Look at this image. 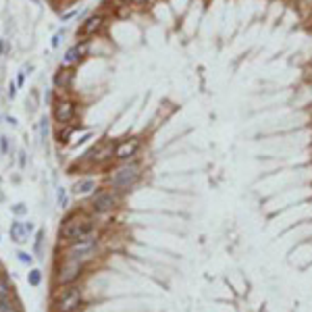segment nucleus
<instances>
[{"instance_id":"nucleus-18","label":"nucleus","mask_w":312,"mask_h":312,"mask_svg":"<svg viewBox=\"0 0 312 312\" xmlns=\"http://www.w3.org/2000/svg\"><path fill=\"white\" fill-rule=\"evenodd\" d=\"M8 96H11V98H15L17 96V85L11 81V85H8Z\"/></svg>"},{"instance_id":"nucleus-20","label":"nucleus","mask_w":312,"mask_h":312,"mask_svg":"<svg viewBox=\"0 0 312 312\" xmlns=\"http://www.w3.org/2000/svg\"><path fill=\"white\" fill-rule=\"evenodd\" d=\"M73 15H75V11H69V13H65V15H63V21H67V19H71V17H73Z\"/></svg>"},{"instance_id":"nucleus-13","label":"nucleus","mask_w":312,"mask_h":312,"mask_svg":"<svg viewBox=\"0 0 312 312\" xmlns=\"http://www.w3.org/2000/svg\"><path fill=\"white\" fill-rule=\"evenodd\" d=\"M27 281H29V285L36 287V285H40V281H42V273L38 271V268H33V271L29 273V277H27Z\"/></svg>"},{"instance_id":"nucleus-5","label":"nucleus","mask_w":312,"mask_h":312,"mask_svg":"<svg viewBox=\"0 0 312 312\" xmlns=\"http://www.w3.org/2000/svg\"><path fill=\"white\" fill-rule=\"evenodd\" d=\"M137 148H140V140H135V137H131V140H125L121 142L117 148H115V156L119 160H127L131 158V156H135Z\"/></svg>"},{"instance_id":"nucleus-16","label":"nucleus","mask_w":312,"mask_h":312,"mask_svg":"<svg viewBox=\"0 0 312 312\" xmlns=\"http://www.w3.org/2000/svg\"><path fill=\"white\" fill-rule=\"evenodd\" d=\"M2 298H8V285L0 279V300H2Z\"/></svg>"},{"instance_id":"nucleus-17","label":"nucleus","mask_w":312,"mask_h":312,"mask_svg":"<svg viewBox=\"0 0 312 312\" xmlns=\"http://www.w3.org/2000/svg\"><path fill=\"white\" fill-rule=\"evenodd\" d=\"M25 210H27V208H25V204H15V206H13V212H15V214H25Z\"/></svg>"},{"instance_id":"nucleus-12","label":"nucleus","mask_w":312,"mask_h":312,"mask_svg":"<svg viewBox=\"0 0 312 312\" xmlns=\"http://www.w3.org/2000/svg\"><path fill=\"white\" fill-rule=\"evenodd\" d=\"M54 83L58 85V88H67V85L71 83V73H69V71H63V69H60V71L56 73V77H54Z\"/></svg>"},{"instance_id":"nucleus-11","label":"nucleus","mask_w":312,"mask_h":312,"mask_svg":"<svg viewBox=\"0 0 312 312\" xmlns=\"http://www.w3.org/2000/svg\"><path fill=\"white\" fill-rule=\"evenodd\" d=\"M94 187H96V183H94V179H83V181H79V183H77L75 192L83 196V194H90Z\"/></svg>"},{"instance_id":"nucleus-6","label":"nucleus","mask_w":312,"mask_h":312,"mask_svg":"<svg viewBox=\"0 0 312 312\" xmlns=\"http://www.w3.org/2000/svg\"><path fill=\"white\" fill-rule=\"evenodd\" d=\"M81 275V262L79 260H67V264L63 266V271H60V283H71V281H75L77 277Z\"/></svg>"},{"instance_id":"nucleus-21","label":"nucleus","mask_w":312,"mask_h":312,"mask_svg":"<svg viewBox=\"0 0 312 312\" xmlns=\"http://www.w3.org/2000/svg\"><path fill=\"white\" fill-rule=\"evenodd\" d=\"M58 42H60V33H56V36H54V40H52V46H58Z\"/></svg>"},{"instance_id":"nucleus-2","label":"nucleus","mask_w":312,"mask_h":312,"mask_svg":"<svg viewBox=\"0 0 312 312\" xmlns=\"http://www.w3.org/2000/svg\"><path fill=\"white\" fill-rule=\"evenodd\" d=\"M92 233V223L90 221H79V219H67L63 227V237L69 239L71 244L81 241L83 237H88Z\"/></svg>"},{"instance_id":"nucleus-8","label":"nucleus","mask_w":312,"mask_h":312,"mask_svg":"<svg viewBox=\"0 0 312 312\" xmlns=\"http://www.w3.org/2000/svg\"><path fill=\"white\" fill-rule=\"evenodd\" d=\"M88 50H90V44H88V42H83V44H75L73 48H69V50H67V54H65V65H73V63H77L79 58H83L85 54H88Z\"/></svg>"},{"instance_id":"nucleus-19","label":"nucleus","mask_w":312,"mask_h":312,"mask_svg":"<svg viewBox=\"0 0 312 312\" xmlns=\"http://www.w3.org/2000/svg\"><path fill=\"white\" fill-rule=\"evenodd\" d=\"M129 4H135V6H144L146 2H148V0H127Z\"/></svg>"},{"instance_id":"nucleus-1","label":"nucleus","mask_w":312,"mask_h":312,"mask_svg":"<svg viewBox=\"0 0 312 312\" xmlns=\"http://www.w3.org/2000/svg\"><path fill=\"white\" fill-rule=\"evenodd\" d=\"M137 179H140V167H137L135 162H129V164L119 167V169L110 175L108 181H110L112 189H117V192H127L129 187L135 185Z\"/></svg>"},{"instance_id":"nucleus-15","label":"nucleus","mask_w":312,"mask_h":312,"mask_svg":"<svg viewBox=\"0 0 312 312\" xmlns=\"http://www.w3.org/2000/svg\"><path fill=\"white\" fill-rule=\"evenodd\" d=\"M56 198H58V206H60V208H65V206H67V192H65L63 187L58 189V196H56Z\"/></svg>"},{"instance_id":"nucleus-14","label":"nucleus","mask_w":312,"mask_h":312,"mask_svg":"<svg viewBox=\"0 0 312 312\" xmlns=\"http://www.w3.org/2000/svg\"><path fill=\"white\" fill-rule=\"evenodd\" d=\"M17 258H19V262H23V264H31L33 262L31 254H27V252H17Z\"/></svg>"},{"instance_id":"nucleus-10","label":"nucleus","mask_w":312,"mask_h":312,"mask_svg":"<svg viewBox=\"0 0 312 312\" xmlns=\"http://www.w3.org/2000/svg\"><path fill=\"white\" fill-rule=\"evenodd\" d=\"M11 237L17 241V244H23V241H27V227H25L23 223H13Z\"/></svg>"},{"instance_id":"nucleus-4","label":"nucleus","mask_w":312,"mask_h":312,"mask_svg":"<svg viewBox=\"0 0 312 312\" xmlns=\"http://www.w3.org/2000/svg\"><path fill=\"white\" fill-rule=\"evenodd\" d=\"M117 204H119V198L115 192H98L92 202V208H94V212L102 214V212H110Z\"/></svg>"},{"instance_id":"nucleus-9","label":"nucleus","mask_w":312,"mask_h":312,"mask_svg":"<svg viewBox=\"0 0 312 312\" xmlns=\"http://www.w3.org/2000/svg\"><path fill=\"white\" fill-rule=\"evenodd\" d=\"M102 15H92L90 19H85V23L81 25V29H79V36H94L100 27H102Z\"/></svg>"},{"instance_id":"nucleus-7","label":"nucleus","mask_w":312,"mask_h":312,"mask_svg":"<svg viewBox=\"0 0 312 312\" xmlns=\"http://www.w3.org/2000/svg\"><path fill=\"white\" fill-rule=\"evenodd\" d=\"M75 115V106L69 100H60L56 106H54V117L58 123H67V121H71Z\"/></svg>"},{"instance_id":"nucleus-3","label":"nucleus","mask_w":312,"mask_h":312,"mask_svg":"<svg viewBox=\"0 0 312 312\" xmlns=\"http://www.w3.org/2000/svg\"><path fill=\"white\" fill-rule=\"evenodd\" d=\"M79 306H81V291L77 287L67 289L56 302V310L58 312H75Z\"/></svg>"}]
</instances>
